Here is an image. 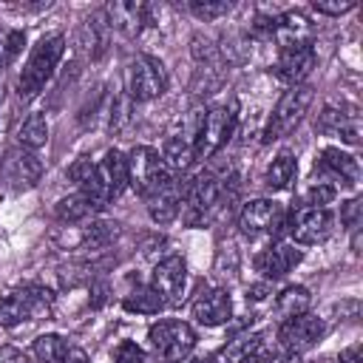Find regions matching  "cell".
<instances>
[{
  "label": "cell",
  "mask_w": 363,
  "mask_h": 363,
  "mask_svg": "<svg viewBox=\"0 0 363 363\" xmlns=\"http://www.w3.org/2000/svg\"><path fill=\"white\" fill-rule=\"evenodd\" d=\"M315 62H318V54H315L312 43L284 45L278 54V62H275V77L289 82V85H303V79L309 77Z\"/></svg>",
  "instance_id": "cell-12"
},
{
  "label": "cell",
  "mask_w": 363,
  "mask_h": 363,
  "mask_svg": "<svg viewBox=\"0 0 363 363\" xmlns=\"http://www.w3.org/2000/svg\"><path fill=\"white\" fill-rule=\"evenodd\" d=\"M184 284H187V267H184V261H182L179 255H167L164 261H159V264L153 267V281H150V286L162 295L164 306H167V303H170V306L182 303V298H184Z\"/></svg>",
  "instance_id": "cell-11"
},
{
  "label": "cell",
  "mask_w": 363,
  "mask_h": 363,
  "mask_svg": "<svg viewBox=\"0 0 363 363\" xmlns=\"http://www.w3.org/2000/svg\"><path fill=\"white\" fill-rule=\"evenodd\" d=\"M23 43H26V31L20 28H3L0 26V68L11 65L14 57L23 51Z\"/></svg>",
  "instance_id": "cell-29"
},
{
  "label": "cell",
  "mask_w": 363,
  "mask_h": 363,
  "mask_svg": "<svg viewBox=\"0 0 363 363\" xmlns=\"http://www.w3.org/2000/svg\"><path fill=\"white\" fill-rule=\"evenodd\" d=\"M261 343H264V335H250V332H244V335H235L233 340H227V346H221L213 357H207V363H244L252 352H258L261 349Z\"/></svg>",
  "instance_id": "cell-20"
},
{
  "label": "cell",
  "mask_w": 363,
  "mask_h": 363,
  "mask_svg": "<svg viewBox=\"0 0 363 363\" xmlns=\"http://www.w3.org/2000/svg\"><path fill=\"white\" fill-rule=\"evenodd\" d=\"M360 352H363V346H360V343H352V346H346V349L340 352L337 363H360Z\"/></svg>",
  "instance_id": "cell-36"
},
{
  "label": "cell",
  "mask_w": 363,
  "mask_h": 363,
  "mask_svg": "<svg viewBox=\"0 0 363 363\" xmlns=\"http://www.w3.org/2000/svg\"><path fill=\"white\" fill-rule=\"evenodd\" d=\"M164 85H167V77L156 57L142 54L133 60L130 65V96L133 99H153L164 94Z\"/></svg>",
  "instance_id": "cell-13"
},
{
  "label": "cell",
  "mask_w": 363,
  "mask_h": 363,
  "mask_svg": "<svg viewBox=\"0 0 363 363\" xmlns=\"http://www.w3.org/2000/svg\"><path fill=\"white\" fill-rule=\"evenodd\" d=\"M295 173H298L295 156L292 153H281L278 159H272V164H269V170L264 176V184L269 190H284V187H289V182L295 179Z\"/></svg>",
  "instance_id": "cell-23"
},
{
  "label": "cell",
  "mask_w": 363,
  "mask_h": 363,
  "mask_svg": "<svg viewBox=\"0 0 363 363\" xmlns=\"http://www.w3.org/2000/svg\"><path fill=\"white\" fill-rule=\"evenodd\" d=\"M340 221L349 227V230H357L360 227V199H349L340 210Z\"/></svg>",
  "instance_id": "cell-33"
},
{
  "label": "cell",
  "mask_w": 363,
  "mask_h": 363,
  "mask_svg": "<svg viewBox=\"0 0 363 363\" xmlns=\"http://www.w3.org/2000/svg\"><path fill=\"white\" fill-rule=\"evenodd\" d=\"M312 96H315V88L312 85H289L284 91V96L278 99V105H275V111H272V116H269V122H267V128L261 133L264 145H272L281 136H286L303 119Z\"/></svg>",
  "instance_id": "cell-2"
},
{
  "label": "cell",
  "mask_w": 363,
  "mask_h": 363,
  "mask_svg": "<svg viewBox=\"0 0 363 363\" xmlns=\"http://www.w3.org/2000/svg\"><path fill=\"white\" fill-rule=\"evenodd\" d=\"M315 176H329L343 187H354L360 179V167H357V159L343 153L340 147H326L315 162Z\"/></svg>",
  "instance_id": "cell-14"
},
{
  "label": "cell",
  "mask_w": 363,
  "mask_h": 363,
  "mask_svg": "<svg viewBox=\"0 0 363 363\" xmlns=\"http://www.w3.org/2000/svg\"><path fill=\"white\" fill-rule=\"evenodd\" d=\"M62 51H65V37L62 34H48V37L37 40V45L31 48V54H28L23 71H20V79H17L20 99H31L43 91V85L51 79Z\"/></svg>",
  "instance_id": "cell-1"
},
{
  "label": "cell",
  "mask_w": 363,
  "mask_h": 363,
  "mask_svg": "<svg viewBox=\"0 0 363 363\" xmlns=\"http://www.w3.org/2000/svg\"><path fill=\"white\" fill-rule=\"evenodd\" d=\"M0 176L14 187V190H28L40 182L43 176V162L34 156V150L26 147H9L0 159Z\"/></svg>",
  "instance_id": "cell-10"
},
{
  "label": "cell",
  "mask_w": 363,
  "mask_h": 363,
  "mask_svg": "<svg viewBox=\"0 0 363 363\" xmlns=\"http://www.w3.org/2000/svg\"><path fill=\"white\" fill-rule=\"evenodd\" d=\"M17 139H20V147H26V150H37V147H43L45 139H48L45 116H43V113H31V116L20 125Z\"/></svg>",
  "instance_id": "cell-24"
},
{
  "label": "cell",
  "mask_w": 363,
  "mask_h": 363,
  "mask_svg": "<svg viewBox=\"0 0 363 363\" xmlns=\"http://www.w3.org/2000/svg\"><path fill=\"white\" fill-rule=\"evenodd\" d=\"M54 306V295L45 286H26L0 301V326H17L26 320L45 318Z\"/></svg>",
  "instance_id": "cell-4"
},
{
  "label": "cell",
  "mask_w": 363,
  "mask_h": 363,
  "mask_svg": "<svg viewBox=\"0 0 363 363\" xmlns=\"http://www.w3.org/2000/svg\"><path fill=\"white\" fill-rule=\"evenodd\" d=\"M0 363H28V357L14 346H0Z\"/></svg>",
  "instance_id": "cell-35"
},
{
  "label": "cell",
  "mask_w": 363,
  "mask_h": 363,
  "mask_svg": "<svg viewBox=\"0 0 363 363\" xmlns=\"http://www.w3.org/2000/svg\"><path fill=\"white\" fill-rule=\"evenodd\" d=\"M145 360L147 357H145L142 346H136L133 340H122L116 346V363H145Z\"/></svg>",
  "instance_id": "cell-32"
},
{
  "label": "cell",
  "mask_w": 363,
  "mask_h": 363,
  "mask_svg": "<svg viewBox=\"0 0 363 363\" xmlns=\"http://www.w3.org/2000/svg\"><path fill=\"white\" fill-rule=\"evenodd\" d=\"M233 122H235V113L233 108H224V105H216L204 113L201 125H199V133H196V142H193V153L196 159H210L213 153L221 150V145L230 139L233 133Z\"/></svg>",
  "instance_id": "cell-8"
},
{
  "label": "cell",
  "mask_w": 363,
  "mask_h": 363,
  "mask_svg": "<svg viewBox=\"0 0 363 363\" xmlns=\"http://www.w3.org/2000/svg\"><path fill=\"white\" fill-rule=\"evenodd\" d=\"M96 173H99V182L111 201L116 196H122V190L128 187V159L119 150H108L105 159L96 164Z\"/></svg>",
  "instance_id": "cell-19"
},
{
  "label": "cell",
  "mask_w": 363,
  "mask_h": 363,
  "mask_svg": "<svg viewBox=\"0 0 363 363\" xmlns=\"http://www.w3.org/2000/svg\"><path fill=\"white\" fill-rule=\"evenodd\" d=\"M335 187L332 184H326V182H318V184H312L309 187V193H306V199H303V204L306 207H326L332 199H335Z\"/></svg>",
  "instance_id": "cell-31"
},
{
  "label": "cell",
  "mask_w": 363,
  "mask_h": 363,
  "mask_svg": "<svg viewBox=\"0 0 363 363\" xmlns=\"http://www.w3.org/2000/svg\"><path fill=\"white\" fill-rule=\"evenodd\" d=\"M196 153H193V145H187L184 139H167L164 147H162V162L167 164V170H187L193 164Z\"/></svg>",
  "instance_id": "cell-25"
},
{
  "label": "cell",
  "mask_w": 363,
  "mask_h": 363,
  "mask_svg": "<svg viewBox=\"0 0 363 363\" xmlns=\"http://www.w3.org/2000/svg\"><path fill=\"white\" fill-rule=\"evenodd\" d=\"M312 9H315L318 14H346V11L354 9V3H352V0H343V3H315Z\"/></svg>",
  "instance_id": "cell-34"
},
{
  "label": "cell",
  "mask_w": 363,
  "mask_h": 363,
  "mask_svg": "<svg viewBox=\"0 0 363 363\" xmlns=\"http://www.w3.org/2000/svg\"><path fill=\"white\" fill-rule=\"evenodd\" d=\"M318 130L326 136H340L349 145L360 142V122H357V113H352V111L346 113L337 108H323V113L318 119Z\"/></svg>",
  "instance_id": "cell-18"
},
{
  "label": "cell",
  "mask_w": 363,
  "mask_h": 363,
  "mask_svg": "<svg viewBox=\"0 0 363 363\" xmlns=\"http://www.w3.org/2000/svg\"><path fill=\"white\" fill-rule=\"evenodd\" d=\"M173 179V170H167V164L162 162V153L153 147H133L128 156V184L147 199L150 193H156L162 184H167Z\"/></svg>",
  "instance_id": "cell-3"
},
{
  "label": "cell",
  "mask_w": 363,
  "mask_h": 363,
  "mask_svg": "<svg viewBox=\"0 0 363 363\" xmlns=\"http://www.w3.org/2000/svg\"><path fill=\"white\" fill-rule=\"evenodd\" d=\"M332 213L326 207H306L303 201L292 207V213L286 216V233L298 241V244H320L329 238L332 233Z\"/></svg>",
  "instance_id": "cell-7"
},
{
  "label": "cell",
  "mask_w": 363,
  "mask_h": 363,
  "mask_svg": "<svg viewBox=\"0 0 363 363\" xmlns=\"http://www.w3.org/2000/svg\"><path fill=\"white\" fill-rule=\"evenodd\" d=\"M68 349L71 346L60 335H40L34 340V346H31V352H34V357L40 363H62L65 354H68Z\"/></svg>",
  "instance_id": "cell-27"
},
{
  "label": "cell",
  "mask_w": 363,
  "mask_h": 363,
  "mask_svg": "<svg viewBox=\"0 0 363 363\" xmlns=\"http://www.w3.org/2000/svg\"><path fill=\"white\" fill-rule=\"evenodd\" d=\"M182 199H184V182H179V179L173 176L167 184H162V187H159L156 193H150L145 201H147L150 218L159 221V224H167V221H173V218L179 216Z\"/></svg>",
  "instance_id": "cell-16"
},
{
  "label": "cell",
  "mask_w": 363,
  "mask_h": 363,
  "mask_svg": "<svg viewBox=\"0 0 363 363\" xmlns=\"http://www.w3.org/2000/svg\"><path fill=\"white\" fill-rule=\"evenodd\" d=\"M233 6L227 3V0H193L190 3V11L196 14V17H201V20H216V17H221V14H227Z\"/></svg>",
  "instance_id": "cell-30"
},
{
  "label": "cell",
  "mask_w": 363,
  "mask_h": 363,
  "mask_svg": "<svg viewBox=\"0 0 363 363\" xmlns=\"http://www.w3.org/2000/svg\"><path fill=\"white\" fill-rule=\"evenodd\" d=\"M111 23H116L128 31H139V23H147V6H142V3H116V6H111Z\"/></svg>",
  "instance_id": "cell-28"
},
{
  "label": "cell",
  "mask_w": 363,
  "mask_h": 363,
  "mask_svg": "<svg viewBox=\"0 0 363 363\" xmlns=\"http://www.w3.org/2000/svg\"><path fill=\"white\" fill-rule=\"evenodd\" d=\"M323 332H326L323 320L315 318V315H309V312H303V315H295V318H289V320H281V326H278V340H281L284 352L301 354V352L312 349V346L323 337Z\"/></svg>",
  "instance_id": "cell-9"
},
{
  "label": "cell",
  "mask_w": 363,
  "mask_h": 363,
  "mask_svg": "<svg viewBox=\"0 0 363 363\" xmlns=\"http://www.w3.org/2000/svg\"><path fill=\"white\" fill-rule=\"evenodd\" d=\"M301 250H295V247H289V244H272V247H267V250H261L258 255H255V269L269 281H275V278H284L292 267H298L301 264Z\"/></svg>",
  "instance_id": "cell-15"
},
{
  "label": "cell",
  "mask_w": 363,
  "mask_h": 363,
  "mask_svg": "<svg viewBox=\"0 0 363 363\" xmlns=\"http://www.w3.org/2000/svg\"><path fill=\"white\" fill-rule=\"evenodd\" d=\"M233 315V301L224 289H210L193 301V318L204 326H221Z\"/></svg>",
  "instance_id": "cell-17"
},
{
  "label": "cell",
  "mask_w": 363,
  "mask_h": 363,
  "mask_svg": "<svg viewBox=\"0 0 363 363\" xmlns=\"http://www.w3.org/2000/svg\"><path fill=\"white\" fill-rule=\"evenodd\" d=\"M62 363H88V354L82 349H68V354H65Z\"/></svg>",
  "instance_id": "cell-37"
},
{
  "label": "cell",
  "mask_w": 363,
  "mask_h": 363,
  "mask_svg": "<svg viewBox=\"0 0 363 363\" xmlns=\"http://www.w3.org/2000/svg\"><path fill=\"white\" fill-rule=\"evenodd\" d=\"M122 309L136 315H156L164 309V301L153 286H136L122 298Z\"/></svg>",
  "instance_id": "cell-21"
},
{
  "label": "cell",
  "mask_w": 363,
  "mask_h": 363,
  "mask_svg": "<svg viewBox=\"0 0 363 363\" xmlns=\"http://www.w3.org/2000/svg\"><path fill=\"white\" fill-rule=\"evenodd\" d=\"M238 227L247 238H258V235L281 238L286 233V213L278 201L255 199V201L244 204V210L238 216Z\"/></svg>",
  "instance_id": "cell-6"
},
{
  "label": "cell",
  "mask_w": 363,
  "mask_h": 363,
  "mask_svg": "<svg viewBox=\"0 0 363 363\" xmlns=\"http://www.w3.org/2000/svg\"><path fill=\"white\" fill-rule=\"evenodd\" d=\"M147 340H150V346H153V352H156L159 360L179 363V360H184L193 352L196 332L184 320H159V323L150 326Z\"/></svg>",
  "instance_id": "cell-5"
},
{
  "label": "cell",
  "mask_w": 363,
  "mask_h": 363,
  "mask_svg": "<svg viewBox=\"0 0 363 363\" xmlns=\"http://www.w3.org/2000/svg\"><path fill=\"white\" fill-rule=\"evenodd\" d=\"M309 289L306 286H286L278 298H275V315L278 320H289L295 315H303L309 309Z\"/></svg>",
  "instance_id": "cell-22"
},
{
  "label": "cell",
  "mask_w": 363,
  "mask_h": 363,
  "mask_svg": "<svg viewBox=\"0 0 363 363\" xmlns=\"http://www.w3.org/2000/svg\"><path fill=\"white\" fill-rule=\"evenodd\" d=\"M267 363H298V354L284 352V354H278V357H272V360H267Z\"/></svg>",
  "instance_id": "cell-38"
},
{
  "label": "cell",
  "mask_w": 363,
  "mask_h": 363,
  "mask_svg": "<svg viewBox=\"0 0 363 363\" xmlns=\"http://www.w3.org/2000/svg\"><path fill=\"white\" fill-rule=\"evenodd\" d=\"M54 213H57V218L60 221H68V224H77V221H85L88 216H94L96 210L91 207V201L82 196V193H74V196H68V199H62V201H57V207H54Z\"/></svg>",
  "instance_id": "cell-26"
}]
</instances>
